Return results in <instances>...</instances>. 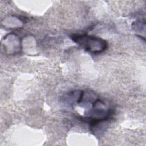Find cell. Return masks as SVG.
<instances>
[{
  "instance_id": "6da1fadb",
  "label": "cell",
  "mask_w": 146,
  "mask_h": 146,
  "mask_svg": "<svg viewBox=\"0 0 146 146\" xmlns=\"http://www.w3.org/2000/svg\"><path fill=\"white\" fill-rule=\"evenodd\" d=\"M72 39L86 51L92 53H100L104 51L107 44L103 39L86 34H74Z\"/></svg>"
}]
</instances>
